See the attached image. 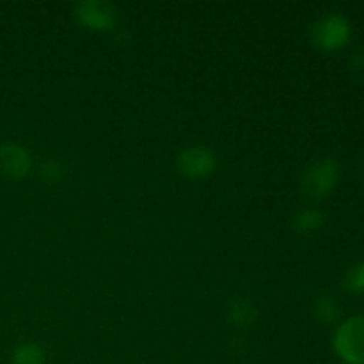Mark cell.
<instances>
[{
    "instance_id": "6da1fadb",
    "label": "cell",
    "mask_w": 364,
    "mask_h": 364,
    "mask_svg": "<svg viewBox=\"0 0 364 364\" xmlns=\"http://www.w3.org/2000/svg\"><path fill=\"white\" fill-rule=\"evenodd\" d=\"M309 34H311L313 45L326 52H334V50L343 48L350 41L352 27L347 18L331 13L318 18L309 28Z\"/></svg>"
},
{
    "instance_id": "4fadbf2b",
    "label": "cell",
    "mask_w": 364,
    "mask_h": 364,
    "mask_svg": "<svg viewBox=\"0 0 364 364\" xmlns=\"http://www.w3.org/2000/svg\"><path fill=\"white\" fill-rule=\"evenodd\" d=\"M350 71L355 77L364 78V50H359V52L354 53L350 60Z\"/></svg>"
},
{
    "instance_id": "8992f818",
    "label": "cell",
    "mask_w": 364,
    "mask_h": 364,
    "mask_svg": "<svg viewBox=\"0 0 364 364\" xmlns=\"http://www.w3.org/2000/svg\"><path fill=\"white\" fill-rule=\"evenodd\" d=\"M32 156L25 146L16 142L0 144V174L6 178H23L31 171Z\"/></svg>"
},
{
    "instance_id": "5b68a950",
    "label": "cell",
    "mask_w": 364,
    "mask_h": 364,
    "mask_svg": "<svg viewBox=\"0 0 364 364\" xmlns=\"http://www.w3.org/2000/svg\"><path fill=\"white\" fill-rule=\"evenodd\" d=\"M75 18L92 31H107L116 21V11L102 0H84L75 6Z\"/></svg>"
},
{
    "instance_id": "9c48e42d",
    "label": "cell",
    "mask_w": 364,
    "mask_h": 364,
    "mask_svg": "<svg viewBox=\"0 0 364 364\" xmlns=\"http://www.w3.org/2000/svg\"><path fill=\"white\" fill-rule=\"evenodd\" d=\"M45 350L38 343H21L11 354V364H43Z\"/></svg>"
},
{
    "instance_id": "5bb4252c",
    "label": "cell",
    "mask_w": 364,
    "mask_h": 364,
    "mask_svg": "<svg viewBox=\"0 0 364 364\" xmlns=\"http://www.w3.org/2000/svg\"><path fill=\"white\" fill-rule=\"evenodd\" d=\"M363 173H364V162H363Z\"/></svg>"
},
{
    "instance_id": "3957f363",
    "label": "cell",
    "mask_w": 364,
    "mask_h": 364,
    "mask_svg": "<svg viewBox=\"0 0 364 364\" xmlns=\"http://www.w3.org/2000/svg\"><path fill=\"white\" fill-rule=\"evenodd\" d=\"M334 352L347 364H364V316H352L336 329Z\"/></svg>"
},
{
    "instance_id": "52a82bcc",
    "label": "cell",
    "mask_w": 364,
    "mask_h": 364,
    "mask_svg": "<svg viewBox=\"0 0 364 364\" xmlns=\"http://www.w3.org/2000/svg\"><path fill=\"white\" fill-rule=\"evenodd\" d=\"M228 316H230V322L233 323V326L247 327L255 322L256 309L251 301L237 297L230 302V306H228Z\"/></svg>"
},
{
    "instance_id": "7a4b0ae2",
    "label": "cell",
    "mask_w": 364,
    "mask_h": 364,
    "mask_svg": "<svg viewBox=\"0 0 364 364\" xmlns=\"http://www.w3.org/2000/svg\"><path fill=\"white\" fill-rule=\"evenodd\" d=\"M338 178H340V164L336 160L331 156L315 160L302 174V192L311 199H323L334 191Z\"/></svg>"
},
{
    "instance_id": "7c38bea8",
    "label": "cell",
    "mask_w": 364,
    "mask_h": 364,
    "mask_svg": "<svg viewBox=\"0 0 364 364\" xmlns=\"http://www.w3.org/2000/svg\"><path fill=\"white\" fill-rule=\"evenodd\" d=\"M39 174H41L43 180L46 181H57L63 174V167H60L59 162L55 160H46V162L41 164L39 167Z\"/></svg>"
},
{
    "instance_id": "30bf717a",
    "label": "cell",
    "mask_w": 364,
    "mask_h": 364,
    "mask_svg": "<svg viewBox=\"0 0 364 364\" xmlns=\"http://www.w3.org/2000/svg\"><path fill=\"white\" fill-rule=\"evenodd\" d=\"M315 315L320 322L333 323L340 316V306L331 295H322L315 304Z\"/></svg>"
},
{
    "instance_id": "277c9868",
    "label": "cell",
    "mask_w": 364,
    "mask_h": 364,
    "mask_svg": "<svg viewBox=\"0 0 364 364\" xmlns=\"http://www.w3.org/2000/svg\"><path fill=\"white\" fill-rule=\"evenodd\" d=\"M217 166V156L206 146H191L178 156V169L183 176L199 180L213 173Z\"/></svg>"
},
{
    "instance_id": "ba28073f",
    "label": "cell",
    "mask_w": 364,
    "mask_h": 364,
    "mask_svg": "<svg viewBox=\"0 0 364 364\" xmlns=\"http://www.w3.org/2000/svg\"><path fill=\"white\" fill-rule=\"evenodd\" d=\"M326 223V215L323 212L316 208H304L301 212H297L294 219V226L299 233H315Z\"/></svg>"
},
{
    "instance_id": "8fae6325",
    "label": "cell",
    "mask_w": 364,
    "mask_h": 364,
    "mask_svg": "<svg viewBox=\"0 0 364 364\" xmlns=\"http://www.w3.org/2000/svg\"><path fill=\"white\" fill-rule=\"evenodd\" d=\"M345 288L352 294H364V262L348 270L345 277Z\"/></svg>"
}]
</instances>
